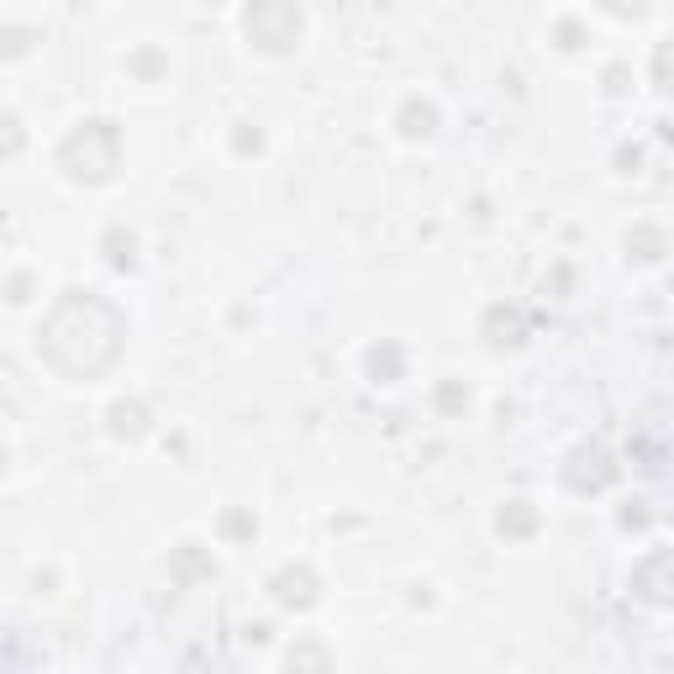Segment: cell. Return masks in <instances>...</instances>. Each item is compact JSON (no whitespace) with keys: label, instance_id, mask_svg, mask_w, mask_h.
Here are the masks:
<instances>
[{"label":"cell","instance_id":"cell-4","mask_svg":"<svg viewBox=\"0 0 674 674\" xmlns=\"http://www.w3.org/2000/svg\"><path fill=\"white\" fill-rule=\"evenodd\" d=\"M558 475H564V485H569L575 496H601L606 485H616L622 464L612 458V448H606V443H575Z\"/></svg>","mask_w":674,"mask_h":674},{"label":"cell","instance_id":"cell-10","mask_svg":"<svg viewBox=\"0 0 674 674\" xmlns=\"http://www.w3.org/2000/svg\"><path fill=\"white\" fill-rule=\"evenodd\" d=\"M664 254H670V232L664 227H633L627 232V258L633 264H658Z\"/></svg>","mask_w":674,"mask_h":674},{"label":"cell","instance_id":"cell-8","mask_svg":"<svg viewBox=\"0 0 674 674\" xmlns=\"http://www.w3.org/2000/svg\"><path fill=\"white\" fill-rule=\"evenodd\" d=\"M106 427H111V437L138 443V437L148 433V406H142V400H117V406L106 412Z\"/></svg>","mask_w":674,"mask_h":674},{"label":"cell","instance_id":"cell-16","mask_svg":"<svg viewBox=\"0 0 674 674\" xmlns=\"http://www.w3.org/2000/svg\"><path fill=\"white\" fill-rule=\"evenodd\" d=\"M32 42H38V27H6V32H0V53H6V59H21Z\"/></svg>","mask_w":674,"mask_h":674},{"label":"cell","instance_id":"cell-15","mask_svg":"<svg viewBox=\"0 0 674 674\" xmlns=\"http://www.w3.org/2000/svg\"><path fill=\"white\" fill-rule=\"evenodd\" d=\"M21 148H27V127H21V117L0 111V159H17Z\"/></svg>","mask_w":674,"mask_h":674},{"label":"cell","instance_id":"cell-3","mask_svg":"<svg viewBox=\"0 0 674 674\" xmlns=\"http://www.w3.org/2000/svg\"><path fill=\"white\" fill-rule=\"evenodd\" d=\"M300 27H306L300 6H285V0H258V6L242 11V32L264 53H290L300 42Z\"/></svg>","mask_w":674,"mask_h":674},{"label":"cell","instance_id":"cell-22","mask_svg":"<svg viewBox=\"0 0 674 674\" xmlns=\"http://www.w3.org/2000/svg\"><path fill=\"white\" fill-rule=\"evenodd\" d=\"M622 527H627V533H633V527H648V512H637V506H627V512H622Z\"/></svg>","mask_w":674,"mask_h":674},{"label":"cell","instance_id":"cell-11","mask_svg":"<svg viewBox=\"0 0 674 674\" xmlns=\"http://www.w3.org/2000/svg\"><path fill=\"white\" fill-rule=\"evenodd\" d=\"M485 337H490V348H516L522 343V317L506 311V306H490L485 311Z\"/></svg>","mask_w":674,"mask_h":674},{"label":"cell","instance_id":"cell-19","mask_svg":"<svg viewBox=\"0 0 674 674\" xmlns=\"http://www.w3.org/2000/svg\"><path fill=\"white\" fill-rule=\"evenodd\" d=\"M221 527H227V533H232V537H254V516L227 512V516H221Z\"/></svg>","mask_w":674,"mask_h":674},{"label":"cell","instance_id":"cell-13","mask_svg":"<svg viewBox=\"0 0 674 674\" xmlns=\"http://www.w3.org/2000/svg\"><path fill=\"white\" fill-rule=\"evenodd\" d=\"M100 248H106V264H111V269H132V264H138V238H132L127 227H106Z\"/></svg>","mask_w":674,"mask_h":674},{"label":"cell","instance_id":"cell-9","mask_svg":"<svg viewBox=\"0 0 674 674\" xmlns=\"http://www.w3.org/2000/svg\"><path fill=\"white\" fill-rule=\"evenodd\" d=\"M496 527H500V537H533L537 527H543V516H537L533 500H506L496 516Z\"/></svg>","mask_w":674,"mask_h":674},{"label":"cell","instance_id":"cell-6","mask_svg":"<svg viewBox=\"0 0 674 674\" xmlns=\"http://www.w3.org/2000/svg\"><path fill=\"white\" fill-rule=\"evenodd\" d=\"M269 591H275L279 606H290V612H306V606H317V591L321 579L311 564H285L275 579H269Z\"/></svg>","mask_w":674,"mask_h":674},{"label":"cell","instance_id":"cell-12","mask_svg":"<svg viewBox=\"0 0 674 674\" xmlns=\"http://www.w3.org/2000/svg\"><path fill=\"white\" fill-rule=\"evenodd\" d=\"M169 569H175L179 585H190V579H217V564L200 554V543H185V548L175 554V564H169Z\"/></svg>","mask_w":674,"mask_h":674},{"label":"cell","instance_id":"cell-14","mask_svg":"<svg viewBox=\"0 0 674 674\" xmlns=\"http://www.w3.org/2000/svg\"><path fill=\"white\" fill-rule=\"evenodd\" d=\"M433 127H437V111L427 100H406V106H400V132H406V138H427Z\"/></svg>","mask_w":674,"mask_h":674},{"label":"cell","instance_id":"cell-23","mask_svg":"<svg viewBox=\"0 0 674 674\" xmlns=\"http://www.w3.org/2000/svg\"><path fill=\"white\" fill-rule=\"evenodd\" d=\"M0 475H6V448H0Z\"/></svg>","mask_w":674,"mask_h":674},{"label":"cell","instance_id":"cell-5","mask_svg":"<svg viewBox=\"0 0 674 674\" xmlns=\"http://www.w3.org/2000/svg\"><path fill=\"white\" fill-rule=\"evenodd\" d=\"M674 554L670 548H654L648 558L633 564V595H643L648 606H670L674 601Z\"/></svg>","mask_w":674,"mask_h":674},{"label":"cell","instance_id":"cell-18","mask_svg":"<svg viewBox=\"0 0 674 674\" xmlns=\"http://www.w3.org/2000/svg\"><path fill=\"white\" fill-rule=\"evenodd\" d=\"M369 369H375V379H396L400 375V348H390V343L375 348V354H369Z\"/></svg>","mask_w":674,"mask_h":674},{"label":"cell","instance_id":"cell-20","mask_svg":"<svg viewBox=\"0 0 674 674\" xmlns=\"http://www.w3.org/2000/svg\"><path fill=\"white\" fill-rule=\"evenodd\" d=\"M132 69H138L142 80H153V75H163V59H159V53H138V59H132Z\"/></svg>","mask_w":674,"mask_h":674},{"label":"cell","instance_id":"cell-1","mask_svg":"<svg viewBox=\"0 0 674 674\" xmlns=\"http://www.w3.org/2000/svg\"><path fill=\"white\" fill-rule=\"evenodd\" d=\"M121 348H127V317L117 300L96 290H63L38 321V354L75 385L106 379L117 369Z\"/></svg>","mask_w":674,"mask_h":674},{"label":"cell","instance_id":"cell-2","mask_svg":"<svg viewBox=\"0 0 674 674\" xmlns=\"http://www.w3.org/2000/svg\"><path fill=\"white\" fill-rule=\"evenodd\" d=\"M121 127L111 117H90L80 121L69 138L59 142V169L80 185H106L121 175Z\"/></svg>","mask_w":674,"mask_h":674},{"label":"cell","instance_id":"cell-21","mask_svg":"<svg viewBox=\"0 0 674 674\" xmlns=\"http://www.w3.org/2000/svg\"><path fill=\"white\" fill-rule=\"evenodd\" d=\"M232 148H238V153H258V132H248V127H242L238 138H232Z\"/></svg>","mask_w":674,"mask_h":674},{"label":"cell","instance_id":"cell-17","mask_svg":"<svg viewBox=\"0 0 674 674\" xmlns=\"http://www.w3.org/2000/svg\"><path fill=\"white\" fill-rule=\"evenodd\" d=\"M437 412H448V417H458V412H469V390L464 385H437Z\"/></svg>","mask_w":674,"mask_h":674},{"label":"cell","instance_id":"cell-7","mask_svg":"<svg viewBox=\"0 0 674 674\" xmlns=\"http://www.w3.org/2000/svg\"><path fill=\"white\" fill-rule=\"evenodd\" d=\"M285 670L290 674H333V654H327L321 637H300L296 648L285 654Z\"/></svg>","mask_w":674,"mask_h":674}]
</instances>
